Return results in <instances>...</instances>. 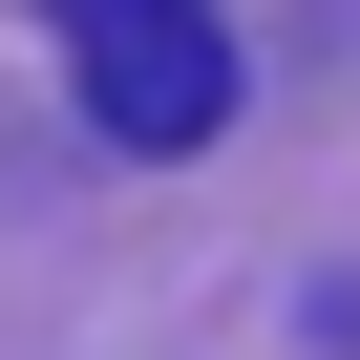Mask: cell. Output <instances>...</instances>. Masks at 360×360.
<instances>
[{
  "label": "cell",
  "instance_id": "1",
  "mask_svg": "<svg viewBox=\"0 0 360 360\" xmlns=\"http://www.w3.org/2000/svg\"><path fill=\"white\" fill-rule=\"evenodd\" d=\"M64 64H85V127H106V148H212V127H233L212 0H64Z\"/></svg>",
  "mask_w": 360,
  "mask_h": 360
}]
</instances>
